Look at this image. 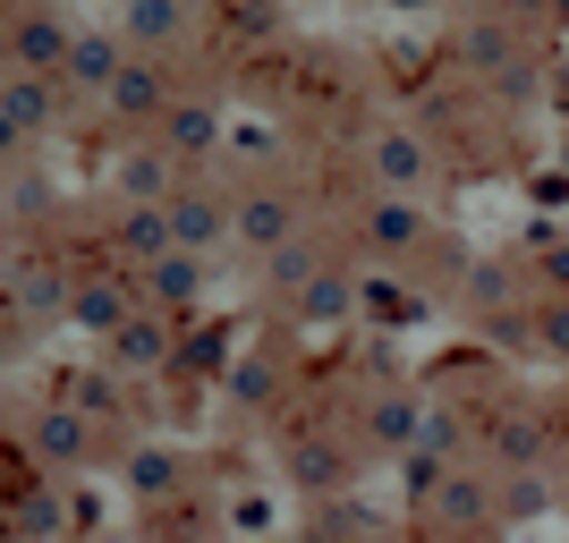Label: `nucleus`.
Wrapping results in <instances>:
<instances>
[{
	"label": "nucleus",
	"mask_w": 569,
	"mask_h": 543,
	"mask_svg": "<svg viewBox=\"0 0 569 543\" xmlns=\"http://www.w3.org/2000/svg\"><path fill=\"white\" fill-rule=\"evenodd\" d=\"M170 94H179V69H170V51H128L111 69V86L94 94V111L111 119V128H153V119L170 111Z\"/></svg>",
	"instance_id": "1"
},
{
	"label": "nucleus",
	"mask_w": 569,
	"mask_h": 543,
	"mask_svg": "<svg viewBox=\"0 0 569 543\" xmlns=\"http://www.w3.org/2000/svg\"><path fill=\"white\" fill-rule=\"evenodd\" d=\"M366 179H375V188H400V195H433L442 153H433V137H417V128H375V137H366Z\"/></svg>",
	"instance_id": "2"
},
{
	"label": "nucleus",
	"mask_w": 569,
	"mask_h": 543,
	"mask_svg": "<svg viewBox=\"0 0 569 543\" xmlns=\"http://www.w3.org/2000/svg\"><path fill=\"white\" fill-rule=\"evenodd\" d=\"M60 51H69V18H60L51 0H18V9L0 18V69L60 77Z\"/></svg>",
	"instance_id": "3"
},
{
	"label": "nucleus",
	"mask_w": 569,
	"mask_h": 543,
	"mask_svg": "<svg viewBox=\"0 0 569 543\" xmlns=\"http://www.w3.org/2000/svg\"><path fill=\"white\" fill-rule=\"evenodd\" d=\"M307 230V204L289 188H247V195H230V247H247V255H272L281 238H298Z\"/></svg>",
	"instance_id": "4"
},
{
	"label": "nucleus",
	"mask_w": 569,
	"mask_h": 543,
	"mask_svg": "<svg viewBox=\"0 0 569 543\" xmlns=\"http://www.w3.org/2000/svg\"><path fill=\"white\" fill-rule=\"evenodd\" d=\"M357 238H366L375 255H417V247L433 238V213H426V195L375 188V195H366V213H357Z\"/></svg>",
	"instance_id": "5"
},
{
	"label": "nucleus",
	"mask_w": 569,
	"mask_h": 543,
	"mask_svg": "<svg viewBox=\"0 0 569 543\" xmlns=\"http://www.w3.org/2000/svg\"><path fill=\"white\" fill-rule=\"evenodd\" d=\"M102 340H111V365H119V374H162L170 349H179V314H162V306H144V298H137V306L119 314Z\"/></svg>",
	"instance_id": "6"
},
{
	"label": "nucleus",
	"mask_w": 569,
	"mask_h": 543,
	"mask_svg": "<svg viewBox=\"0 0 569 543\" xmlns=\"http://www.w3.org/2000/svg\"><path fill=\"white\" fill-rule=\"evenodd\" d=\"M137 298H144L137 263H94V272H69V306H60V314H69L77 331H111Z\"/></svg>",
	"instance_id": "7"
},
{
	"label": "nucleus",
	"mask_w": 569,
	"mask_h": 543,
	"mask_svg": "<svg viewBox=\"0 0 569 543\" xmlns=\"http://www.w3.org/2000/svg\"><path fill=\"white\" fill-rule=\"evenodd\" d=\"M162 213H170V238L179 247H196V255H213V247H230V195L204 188V179H179V188L162 195Z\"/></svg>",
	"instance_id": "8"
},
{
	"label": "nucleus",
	"mask_w": 569,
	"mask_h": 543,
	"mask_svg": "<svg viewBox=\"0 0 569 543\" xmlns=\"http://www.w3.org/2000/svg\"><path fill=\"white\" fill-rule=\"evenodd\" d=\"M128 60V34L119 26H69V51H60V86L69 102H94L111 86V69Z\"/></svg>",
	"instance_id": "9"
},
{
	"label": "nucleus",
	"mask_w": 569,
	"mask_h": 543,
	"mask_svg": "<svg viewBox=\"0 0 569 543\" xmlns=\"http://www.w3.org/2000/svg\"><path fill=\"white\" fill-rule=\"evenodd\" d=\"M60 111H69V86H60V77H43V69H0V119H9L18 137H51Z\"/></svg>",
	"instance_id": "10"
},
{
	"label": "nucleus",
	"mask_w": 569,
	"mask_h": 543,
	"mask_svg": "<svg viewBox=\"0 0 569 543\" xmlns=\"http://www.w3.org/2000/svg\"><path fill=\"white\" fill-rule=\"evenodd\" d=\"M137 289H144V306L188 314L196 298H204V255H196V247H162L153 263H137Z\"/></svg>",
	"instance_id": "11"
},
{
	"label": "nucleus",
	"mask_w": 569,
	"mask_h": 543,
	"mask_svg": "<svg viewBox=\"0 0 569 543\" xmlns=\"http://www.w3.org/2000/svg\"><path fill=\"white\" fill-rule=\"evenodd\" d=\"M144 137H162L170 153H179V162H213V144H221V111L204 94H170V111L153 119V128H144Z\"/></svg>",
	"instance_id": "12"
},
{
	"label": "nucleus",
	"mask_w": 569,
	"mask_h": 543,
	"mask_svg": "<svg viewBox=\"0 0 569 543\" xmlns=\"http://www.w3.org/2000/svg\"><path fill=\"white\" fill-rule=\"evenodd\" d=\"M179 179H188V162H179L162 137H137L128 153H119V204H162Z\"/></svg>",
	"instance_id": "13"
},
{
	"label": "nucleus",
	"mask_w": 569,
	"mask_h": 543,
	"mask_svg": "<svg viewBox=\"0 0 569 543\" xmlns=\"http://www.w3.org/2000/svg\"><path fill=\"white\" fill-rule=\"evenodd\" d=\"M34 459H43L51 475L60 467H86V459H94V408H43V416H34Z\"/></svg>",
	"instance_id": "14"
},
{
	"label": "nucleus",
	"mask_w": 569,
	"mask_h": 543,
	"mask_svg": "<svg viewBox=\"0 0 569 543\" xmlns=\"http://www.w3.org/2000/svg\"><path fill=\"white\" fill-rule=\"evenodd\" d=\"M188 26H196V0H128V9H119L128 51H179Z\"/></svg>",
	"instance_id": "15"
},
{
	"label": "nucleus",
	"mask_w": 569,
	"mask_h": 543,
	"mask_svg": "<svg viewBox=\"0 0 569 543\" xmlns=\"http://www.w3.org/2000/svg\"><path fill=\"white\" fill-rule=\"evenodd\" d=\"M0 298H9L26 323H43V314L69 306V272H60V263H43V255H26V263H9V289H0Z\"/></svg>",
	"instance_id": "16"
},
{
	"label": "nucleus",
	"mask_w": 569,
	"mask_h": 543,
	"mask_svg": "<svg viewBox=\"0 0 569 543\" xmlns=\"http://www.w3.org/2000/svg\"><path fill=\"white\" fill-rule=\"evenodd\" d=\"M426 519H433V526H485V519H493V484H485L476 467H451L442 484H433Z\"/></svg>",
	"instance_id": "17"
},
{
	"label": "nucleus",
	"mask_w": 569,
	"mask_h": 543,
	"mask_svg": "<svg viewBox=\"0 0 569 543\" xmlns=\"http://www.w3.org/2000/svg\"><path fill=\"white\" fill-rule=\"evenodd\" d=\"M111 247H119V263H153L162 247H179V238H170V213H162V204H119Z\"/></svg>",
	"instance_id": "18"
},
{
	"label": "nucleus",
	"mask_w": 569,
	"mask_h": 543,
	"mask_svg": "<svg viewBox=\"0 0 569 543\" xmlns=\"http://www.w3.org/2000/svg\"><path fill=\"white\" fill-rule=\"evenodd\" d=\"M289 484H307V493H332V484H349V450L323 442V433H298V442H289Z\"/></svg>",
	"instance_id": "19"
},
{
	"label": "nucleus",
	"mask_w": 569,
	"mask_h": 543,
	"mask_svg": "<svg viewBox=\"0 0 569 543\" xmlns=\"http://www.w3.org/2000/svg\"><path fill=\"white\" fill-rule=\"evenodd\" d=\"M256 263H263V289H272V298H298V289L323 272V247L298 230V238H281V247H272V255H256Z\"/></svg>",
	"instance_id": "20"
},
{
	"label": "nucleus",
	"mask_w": 569,
	"mask_h": 543,
	"mask_svg": "<svg viewBox=\"0 0 569 543\" xmlns=\"http://www.w3.org/2000/svg\"><path fill=\"white\" fill-rule=\"evenodd\" d=\"M289 306H298V323H349V314H357V281L340 272V263H323Z\"/></svg>",
	"instance_id": "21"
},
{
	"label": "nucleus",
	"mask_w": 569,
	"mask_h": 543,
	"mask_svg": "<svg viewBox=\"0 0 569 543\" xmlns=\"http://www.w3.org/2000/svg\"><path fill=\"white\" fill-rule=\"evenodd\" d=\"M485 450H493L501 467H527V459H545V416H527V408H501L493 425H485Z\"/></svg>",
	"instance_id": "22"
},
{
	"label": "nucleus",
	"mask_w": 569,
	"mask_h": 543,
	"mask_svg": "<svg viewBox=\"0 0 569 543\" xmlns=\"http://www.w3.org/2000/svg\"><path fill=\"white\" fill-rule=\"evenodd\" d=\"M417 425H426V400H417V391H382V400L366 408V442H382V450H408Z\"/></svg>",
	"instance_id": "23"
},
{
	"label": "nucleus",
	"mask_w": 569,
	"mask_h": 543,
	"mask_svg": "<svg viewBox=\"0 0 569 543\" xmlns=\"http://www.w3.org/2000/svg\"><path fill=\"white\" fill-rule=\"evenodd\" d=\"M179 484H188L179 450H137V459H128V493H137V501H170Z\"/></svg>",
	"instance_id": "24"
},
{
	"label": "nucleus",
	"mask_w": 569,
	"mask_h": 543,
	"mask_svg": "<svg viewBox=\"0 0 569 543\" xmlns=\"http://www.w3.org/2000/svg\"><path fill=\"white\" fill-rule=\"evenodd\" d=\"M391 459H400V493H408V510H426L433 484L451 475V459H442L433 442H408V450H391Z\"/></svg>",
	"instance_id": "25"
},
{
	"label": "nucleus",
	"mask_w": 569,
	"mask_h": 543,
	"mask_svg": "<svg viewBox=\"0 0 569 543\" xmlns=\"http://www.w3.org/2000/svg\"><path fill=\"white\" fill-rule=\"evenodd\" d=\"M468 60L493 77H519V43H510V26H468Z\"/></svg>",
	"instance_id": "26"
},
{
	"label": "nucleus",
	"mask_w": 569,
	"mask_h": 543,
	"mask_svg": "<svg viewBox=\"0 0 569 543\" xmlns=\"http://www.w3.org/2000/svg\"><path fill=\"white\" fill-rule=\"evenodd\" d=\"M527 331H536L552 356H569V289H545V298H536V314H527Z\"/></svg>",
	"instance_id": "27"
},
{
	"label": "nucleus",
	"mask_w": 569,
	"mask_h": 543,
	"mask_svg": "<svg viewBox=\"0 0 569 543\" xmlns=\"http://www.w3.org/2000/svg\"><path fill=\"white\" fill-rule=\"evenodd\" d=\"M221 26H230V34H272V26H281V0H221Z\"/></svg>",
	"instance_id": "28"
},
{
	"label": "nucleus",
	"mask_w": 569,
	"mask_h": 543,
	"mask_svg": "<svg viewBox=\"0 0 569 543\" xmlns=\"http://www.w3.org/2000/svg\"><path fill=\"white\" fill-rule=\"evenodd\" d=\"M18 349H26V314L0 298V365H18Z\"/></svg>",
	"instance_id": "29"
},
{
	"label": "nucleus",
	"mask_w": 569,
	"mask_h": 543,
	"mask_svg": "<svg viewBox=\"0 0 569 543\" xmlns=\"http://www.w3.org/2000/svg\"><path fill=\"white\" fill-rule=\"evenodd\" d=\"M501 298H510L501 272H468V306H501Z\"/></svg>",
	"instance_id": "30"
},
{
	"label": "nucleus",
	"mask_w": 569,
	"mask_h": 543,
	"mask_svg": "<svg viewBox=\"0 0 569 543\" xmlns=\"http://www.w3.org/2000/svg\"><path fill=\"white\" fill-rule=\"evenodd\" d=\"M536 281H545V289H569V238H561V247H545V263H536Z\"/></svg>",
	"instance_id": "31"
},
{
	"label": "nucleus",
	"mask_w": 569,
	"mask_h": 543,
	"mask_svg": "<svg viewBox=\"0 0 569 543\" xmlns=\"http://www.w3.org/2000/svg\"><path fill=\"white\" fill-rule=\"evenodd\" d=\"M552 111L569 119V51H561V60H552Z\"/></svg>",
	"instance_id": "32"
},
{
	"label": "nucleus",
	"mask_w": 569,
	"mask_h": 543,
	"mask_svg": "<svg viewBox=\"0 0 569 543\" xmlns=\"http://www.w3.org/2000/svg\"><path fill=\"white\" fill-rule=\"evenodd\" d=\"M18 144H26V137H18V128H9V119H0V162H9V153H18Z\"/></svg>",
	"instance_id": "33"
},
{
	"label": "nucleus",
	"mask_w": 569,
	"mask_h": 543,
	"mask_svg": "<svg viewBox=\"0 0 569 543\" xmlns=\"http://www.w3.org/2000/svg\"><path fill=\"white\" fill-rule=\"evenodd\" d=\"M0 18H9V9H0Z\"/></svg>",
	"instance_id": "34"
}]
</instances>
